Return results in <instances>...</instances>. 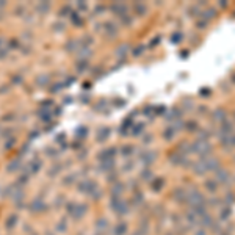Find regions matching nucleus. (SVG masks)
I'll return each instance as SVG.
<instances>
[{"mask_svg":"<svg viewBox=\"0 0 235 235\" xmlns=\"http://www.w3.org/2000/svg\"><path fill=\"white\" fill-rule=\"evenodd\" d=\"M199 147V151H204V152H209V149H210V146H209V143H205L204 140H201V143H198L196 144Z\"/></svg>","mask_w":235,"mask_h":235,"instance_id":"obj_1","label":"nucleus"}]
</instances>
